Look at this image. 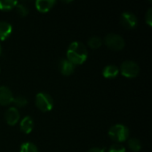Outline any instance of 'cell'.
Returning <instances> with one entry per match:
<instances>
[{
	"mask_svg": "<svg viewBox=\"0 0 152 152\" xmlns=\"http://www.w3.org/2000/svg\"><path fill=\"white\" fill-rule=\"evenodd\" d=\"M35 102H36V106L37 107V109L43 112H48L53 107V101L51 95L43 92L38 93L36 95Z\"/></svg>",
	"mask_w": 152,
	"mask_h": 152,
	"instance_id": "3957f363",
	"label": "cell"
},
{
	"mask_svg": "<svg viewBox=\"0 0 152 152\" xmlns=\"http://www.w3.org/2000/svg\"><path fill=\"white\" fill-rule=\"evenodd\" d=\"M120 72L126 77L134 78L140 73V67L134 61H125L120 66Z\"/></svg>",
	"mask_w": 152,
	"mask_h": 152,
	"instance_id": "5b68a950",
	"label": "cell"
},
{
	"mask_svg": "<svg viewBox=\"0 0 152 152\" xmlns=\"http://www.w3.org/2000/svg\"><path fill=\"white\" fill-rule=\"evenodd\" d=\"M88 56V52L84 44L78 41L72 42L67 50V60L73 65L83 64Z\"/></svg>",
	"mask_w": 152,
	"mask_h": 152,
	"instance_id": "6da1fadb",
	"label": "cell"
},
{
	"mask_svg": "<svg viewBox=\"0 0 152 152\" xmlns=\"http://www.w3.org/2000/svg\"><path fill=\"white\" fill-rule=\"evenodd\" d=\"M87 152H105V151L103 149H101V148L94 147V148H91Z\"/></svg>",
	"mask_w": 152,
	"mask_h": 152,
	"instance_id": "7402d4cb",
	"label": "cell"
},
{
	"mask_svg": "<svg viewBox=\"0 0 152 152\" xmlns=\"http://www.w3.org/2000/svg\"><path fill=\"white\" fill-rule=\"evenodd\" d=\"M1 53H2V46L0 45V55H1Z\"/></svg>",
	"mask_w": 152,
	"mask_h": 152,
	"instance_id": "603a6c76",
	"label": "cell"
},
{
	"mask_svg": "<svg viewBox=\"0 0 152 152\" xmlns=\"http://www.w3.org/2000/svg\"><path fill=\"white\" fill-rule=\"evenodd\" d=\"M12 31V25L7 21H0V41H4Z\"/></svg>",
	"mask_w": 152,
	"mask_h": 152,
	"instance_id": "7c38bea8",
	"label": "cell"
},
{
	"mask_svg": "<svg viewBox=\"0 0 152 152\" xmlns=\"http://www.w3.org/2000/svg\"><path fill=\"white\" fill-rule=\"evenodd\" d=\"M55 4V0H37L35 5L37 10L40 12H47L54 6Z\"/></svg>",
	"mask_w": 152,
	"mask_h": 152,
	"instance_id": "30bf717a",
	"label": "cell"
},
{
	"mask_svg": "<svg viewBox=\"0 0 152 152\" xmlns=\"http://www.w3.org/2000/svg\"><path fill=\"white\" fill-rule=\"evenodd\" d=\"M102 45V39L97 36H94L88 39V45L92 49H98L101 47Z\"/></svg>",
	"mask_w": 152,
	"mask_h": 152,
	"instance_id": "e0dca14e",
	"label": "cell"
},
{
	"mask_svg": "<svg viewBox=\"0 0 152 152\" xmlns=\"http://www.w3.org/2000/svg\"><path fill=\"white\" fill-rule=\"evenodd\" d=\"M109 136L117 142H125L129 137V129L122 124L114 125L109 130Z\"/></svg>",
	"mask_w": 152,
	"mask_h": 152,
	"instance_id": "7a4b0ae2",
	"label": "cell"
},
{
	"mask_svg": "<svg viewBox=\"0 0 152 152\" xmlns=\"http://www.w3.org/2000/svg\"><path fill=\"white\" fill-rule=\"evenodd\" d=\"M4 119L9 126H15L20 119V113L17 108L10 107L4 113Z\"/></svg>",
	"mask_w": 152,
	"mask_h": 152,
	"instance_id": "52a82bcc",
	"label": "cell"
},
{
	"mask_svg": "<svg viewBox=\"0 0 152 152\" xmlns=\"http://www.w3.org/2000/svg\"><path fill=\"white\" fill-rule=\"evenodd\" d=\"M59 69L63 76H70L75 70V65L67 59H61L59 62Z\"/></svg>",
	"mask_w": 152,
	"mask_h": 152,
	"instance_id": "9c48e42d",
	"label": "cell"
},
{
	"mask_svg": "<svg viewBox=\"0 0 152 152\" xmlns=\"http://www.w3.org/2000/svg\"><path fill=\"white\" fill-rule=\"evenodd\" d=\"M109 152H126V148L120 143H114L110 146Z\"/></svg>",
	"mask_w": 152,
	"mask_h": 152,
	"instance_id": "ffe728a7",
	"label": "cell"
},
{
	"mask_svg": "<svg viewBox=\"0 0 152 152\" xmlns=\"http://www.w3.org/2000/svg\"><path fill=\"white\" fill-rule=\"evenodd\" d=\"M105 45L111 50L120 51L125 47V39L118 34L110 33L104 38Z\"/></svg>",
	"mask_w": 152,
	"mask_h": 152,
	"instance_id": "277c9868",
	"label": "cell"
},
{
	"mask_svg": "<svg viewBox=\"0 0 152 152\" xmlns=\"http://www.w3.org/2000/svg\"><path fill=\"white\" fill-rule=\"evenodd\" d=\"M18 2L16 0H0V10L9 11L17 5Z\"/></svg>",
	"mask_w": 152,
	"mask_h": 152,
	"instance_id": "5bb4252c",
	"label": "cell"
},
{
	"mask_svg": "<svg viewBox=\"0 0 152 152\" xmlns=\"http://www.w3.org/2000/svg\"><path fill=\"white\" fill-rule=\"evenodd\" d=\"M15 8H16V10H17V12H18L20 16H22V17L27 16L28 13V7H27L24 4L18 3L17 5L15 6Z\"/></svg>",
	"mask_w": 152,
	"mask_h": 152,
	"instance_id": "d6986e66",
	"label": "cell"
},
{
	"mask_svg": "<svg viewBox=\"0 0 152 152\" xmlns=\"http://www.w3.org/2000/svg\"><path fill=\"white\" fill-rule=\"evenodd\" d=\"M128 147L131 149V151L134 152H138L141 151L142 149V143L140 142V140L136 139V138H131L128 140Z\"/></svg>",
	"mask_w": 152,
	"mask_h": 152,
	"instance_id": "9a60e30c",
	"label": "cell"
},
{
	"mask_svg": "<svg viewBox=\"0 0 152 152\" xmlns=\"http://www.w3.org/2000/svg\"><path fill=\"white\" fill-rule=\"evenodd\" d=\"M20 152H38V150L34 143L27 142L20 145Z\"/></svg>",
	"mask_w": 152,
	"mask_h": 152,
	"instance_id": "2e32d148",
	"label": "cell"
},
{
	"mask_svg": "<svg viewBox=\"0 0 152 152\" xmlns=\"http://www.w3.org/2000/svg\"><path fill=\"white\" fill-rule=\"evenodd\" d=\"M33 127H34V122L30 117L27 116L21 119L20 124V128L22 133L28 134L32 132Z\"/></svg>",
	"mask_w": 152,
	"mask_h": 152,
	"instance_id": "8fae6325",
	"label": "cell"
},
{
	"mask_svg": "<svg viewBox=\"0 0 152 152\" xmlns=\"http://www.w3.org/2000/svg\"><path fill=\"white\" fill-rule=\"evenodd\" d=\"M120 23L126 28L132 29L136 27L138 23V19L134 13L131 12H124L120 17Z\"/></svg>",
	"mask_w": 152,
	"mask_h": 152,
	"instance_id": "8992f818",
	"label": "cell"
},
{
	"mask_svg": "<svg viewBox=\"0 0 152 152\" xmlns=\"http://www.w3.org/2000/svg\"><path fill=\"white\" fill-rule=\"evenodd\" d=\"M118 73H119L118 68L113 64L107 65L103 69V71H102V75L106 78H114L118 75Z\"/></svg>",
	"mask_w": 152,
	"mask_h": 152,
	"instance_id": "4fadbf2b",
	"label": "cell"
},
{
	"mask_svg": "<svg viewBox=\"0 0 152 152\" xmlns=\"http://www.w3.org/2000/svg\"><path fill=\"white\" fill-rule=\"evenodd\" d=\"M13 95L10 88L5 86H0V105L7 106L13 102Z\"/></svg>",
	"mask_w": 152,
	"mask_h": 152,
	"instance_id": "ba28073f",
	"label": "cell"
},
{
	"mask_svg": "<svg viewBox=\"0 0 152 152\" xmlns=\"http://www.w3.org/2000/svg\"><path fill=\"white\" fill-rule=\"evenodd\" d=\"M15 106L19 107V108H22V107H25L27 104H28V100L26 97L24 96H21V95H19L15 98H13V102Z\"/></svg>",
	"mask_w": 152,
	"mask_h": 152,
	"instance_id": "ac0fdd59",
	"label": "cell"
},
{
	"mask_svg": "<svg viewBox=\"0 0 152 152\" xmlns=\"http://www.w3.org/2000/svg\"><path fill=\"white\" fill-rule=\"evenodd\" d=\"M145 20H146V23L151 27L152 26V8H150L146 13V17H145Z\"/></svg>",
	"mask_w": 152,
	"mask_h": 152,
	"instance_id": "44dd1931",
	"label": "cell"
}]
</instances>
